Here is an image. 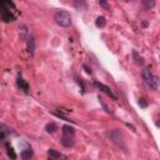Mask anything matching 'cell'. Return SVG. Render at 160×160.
Instances as JSON below:
<instances>
[{"mask_svg": "<svg viewBox=\"0 0 160 160\" xmlns=\"http://www.w3.org/2000/svg\"><path fill=\"white\" fill-rule=\"evenodd\" d=\"M106 135L110 138V140H111L118 148H120V149L124 150V151L126 150V142H125L124 135H122V132H120V130L114 129V130L106 131Z\"/></svg>", "mask_w": 160, "mask_h": 160, "instance_id": "obj_1", "label": "cell"}, {"mask_svg": "<svg viewBox=\"0 0 160 160\" xmlns=\"http://www.w3.org/2000/svg\"><path fill=\"white\" fill-rule=\"evenodd\" d=\"M142 79L145 81V84L152 89V90H158L159 88V80H158V76H155L150 69H144L142 70Z\"/></svg>", "mask_w": 160, "mask_h": 160, "instance_id": "obj_2", "label": "cell"}, {"mask_svg": "<svg viewBox=\"0 0 160 160\" xmlns=\"http://www.w3.org/2000/svg\"><path fill=\"white\" fill-rule=\"evenodd\" d=\"M54 18H55L56 24L60 25V26H62V28H68L71 24V15H70V12H68L65 10L56 11Z\"/></svg>", "mask_w": 160, "mask_h": 160, "instance_id": "obj_3", "label": "cell"}, {"mask_svg": "<svg viewBox=\"0 0 160 160\" xmlns=\"http://www.w3.org/2000/svg\"><path fill=\"white\" fill-rule=\"evenodd\" d=\"M61 132H62V136H65V138H75V130L70 125H62Z\"/></svg>", "mask_w": 160, "mask_h": 160, "instance_id": "obj_4", "label": "cell"}, {"mask_svg": "<svg viewBox=\"0 0 160 160\" xmlns=\"http://www.w3.org/2000/svg\"><path fill=\"white\" fill-rule=\"evenodd\" d=\"M95 85H96V86H98L100 90H102L104 92H106L108 95H110V96H111L114 100H116V98H115V95L112 94V91L110 90V88H108L106 85H104V84H101V82H98V81H95Z\"/></svg>", "mask_w": 160, "mask_h": 160, "instance_id": "obj_5", "label": "cell"}, {"mask_svg": "<svg viewBox=\"0 0 160 160\" xmlns=\"http://www.w3.org/2000/svg\"><path fill=\"white\" fill-rule=\"evenodd\" d=\"M48 155H49L51 159H61V160H66V158H65L62 154H60L59 151H56V150H54V149H49V150H48Z\"/></svg>", "mask_w": 160, "mask_h": 160, "instance_id": "obj_6", "label": "cell"}, {"mask_svg": "<svg viewBox=\"0 0 160 160\" xmlns=\"http://www.w3.org/2000/svg\"><path fill=\"white\" fill-rule=\"evenodd\" d=\"M16 82H18V86L20 88V90H22L25 94H28V92H29V85H28V82H26L24 79L19 78Z\"/></svg>", "mask_w": 160, "mask_h": 160, "instance_id": "obj_7", "label": "cell"}, {"mask_svg": "<svg viewBox=\"0 0 160 160\" xmlns=\"http://www.w3.org/2000/svg\"><path fill=\"white\" fill-rule=\"evenodd\" d=\"M60 141L65 148H71L75 144V138H65V136H62Z\"/></svg>", "mask_w": 160, "mask_h": 160, "instance_id": "obj_8", "label": "cell"}, {"mask_svg": "<svg viewBox=\"0 0 160 160\" xmlns=\"http://www.w3.org/2000/svg\"><path fill=\"white\" fill-rule=\"evenodd\" d=\"M32 154H34V152H32V150H31L30 148H26V149H24V150L21 151V154H20V155H21V158H22L24 160H29V159H31V158H32Z\"/></svg>", "mask_w": 160, "mask_h": 160, "instance_id": "obj_9", "label": "cell"}, {"mask_svg": "<svg viewBox=\"0 0 160 160\" xmlns=\"http://www.w3.org/2000/svg\"><path fill=\"white\" fill-rule=\"evenodd\" d=\"M28 51L30 55H34V51H35V40L32 36L29 38V41H28Z\"/></svg>", "mask_w": 160, "mask_h": 160, "instance_id": "obj_10", "label": "cell"}, {"mask_svg": "<svg viewBox=\"0 0 160 160\" xmlns=\"http://www.w3.org/2000/svg\"><path fill=\"white\" fill-rule=\"evenodd\" d=\"M132 56H134V60H135V62H136L138 65H141V64L144 62V58H142L141 55H139L138 51H132Z\"/></svg>", "mask_w": 160, "mask_h": 160, "instance_id": "obj_11", "label": "cell"}, {"mask_svg": "<svg viewBox=\"0 0 160 160\" xmlns=\"http://www.w3.org/2000/svg\"><path fill=\"white\" fill-rule=\"evenodd\" d=\"M105 24H106V20H105L104 16H99V18L95 20V25H96L98 28H104Z\"/></svg>", "mask_w": 160, "mask_h": 160, "instance_id": "obj_12", "label": "cell"}, {"mask_svg": "<svg viewBox=\"0 0 160 160\" xmlns=\"http://www.w3.org/2000/svg\"><path fill=\"white\" fill-rule=\"evenodd\" d=\"M45 130H46L48 132H55V131L58 130V126H56L54 122H49V124H46Z\"/></svg>", "mask_w": 160, "mask_h": 160, "instance_id": "obj_13", "label": "cell"}, {"mask_svg": "<svg viewBox=\"0 0 160 160\" xmlns=\"http://www.w3.org/2000/svg\"><path fill=\"white\" fill-rule=\"evenodd\" d=\"M6 152H8V155L14 160V159H16V154H15V151H14V149L9 145V144H6Z\"/></svg>", "mask_w": 160, "mask_h": 160, "instance_id": "obj_14", "label": "cell"}, {"mask_svg": "<svg viewBox=\"0 0 160 160\" xmlns=\"http://www.w3.org/2000/svg\"><path fill=\"white\" fill-rule=\"evenodd\" d=\"M139 105H140L141 108H146V106H148V102H146V100H145L144 98H141V99H139Z\"/></svg>", "mask_w": 160, "mask_h": 160, "instance_id": "obj_15", "label": "cell"}, {"mask_svg": "<svg viewBox=\"0 0 160 160\" xmlns=\"http://www.w3.org/2000/svg\"><path fill=\"white\" fill-rule=\"evenodd\" d=\"M144 4H145V6H146V8H152V6L155 5V2H154V1H144Z\"/></svg>", "mask_w": 160, "mask_h": 160, "instance_id": "obj_16", "label": "cell"}, {"mask_svg": "<svg viewBox=\"0 0 160 160\" xmlns=\"http://www.w3.org/2000/svg\"><path fill=\"white\" fill-rule=\"evenodd\" d=\"M4 138H5V132L2 130H0V142L4 140Z\"/></svg>", "mask_w": 160, "mask_h": 160, "instance_id": "obj_17", "label": "cell"}, {"mask_svg": "<svg viewBox=\"0 0 160 160\" xmlns=\"http://www.w3.org/2000/svg\"><path fill=\"white\" fill-rule=\"evenodd\" d=\"M100 5H102V6H106V5H108V4H106V2H105V1H100Z\"/></svg>", "mask_w": 160, "mask_h": 160, "instance_id": "obj_18", "label": "cell"}, {"mask_svg": "<svg viewBox=\"0 0 160 160\" xmlns=\"http://www.w3.org/2000/svg\"><path fill=\"white\" fill-rule=\"evenodd\" d=\"M49 160H55V159H51V158H50V159H49Z\"/></svg>", "mask_w": 160, "mask_h": 160, "instance_id": "obj_19", "label": "cell"}]
</instances>
